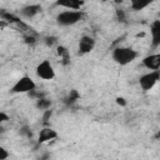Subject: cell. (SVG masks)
Segmentation results:
<instances>
[{"mask_svg":"<svg viewBox=\"0 0 160 160\" xmlns=\"http://www.w3.org/2000/svg\"><path fill=\"white\" fill-rule=\"evenodd\" d=\"M112 60L119 65H128L138 58V51L128 46H116L111 52Z\"/></svg>","mask_w":160,"mask_h":160,"instance_id":"6da1fadb","label":"cell"},{"mask_svg":"<svg viewBox=\"0 0 160 160\" xmlns=\"http://www.w3.org/2000/svg\"><path fill=\"white\" fill-rule=\"evenodd\" d=\"M84 18V12L81 10H64L58 14L56 22L61 26H71L81 21Z\"/></svg>","mask_w":160,"mask_h":160,"instance_id":"7a4b0ae2","label":"cell"},{"mask_svg":"<svg viewBox=\"0 0 160 160\" xmlns=\"http://www.w3.org/2000/svg\"><path fill=\"white\" fill-rule=\"evenodd\" d=\"M35 89H36V84L30 76H21L19 80H16V82L12 85L10 91L14 94H25V92L30 94Z\"/></svg>","mask_w":160,"mask_h":160,"instance_id":"3957f363","label":"cell"},{"mask_svg":"<svg viewBox=\"0 0 160 160\" xmlns=\"http://www.w3.org/2000/svg\"><path fill=\"white\" fill-rule=\"evenodd\" d=\"M160 80V70H155V71H149L144 75L140 76L139 79V85L144 91H149L151 90L156 82Z\"/></svg>","mask_w":160,"mask_h":160,"instance_id":"277c9868","label":"cell"},{"mask_svg":"<svg viewBox=\"0 0 160 160\" xmlns=\"http://www.w3.org/2000/svg\"><path fill=\"white\" fill-rule=\"evenodd\" d=\"M36 75L42 80H52L55 78V70L49 60H42L36 66Z\"/></svg>","mask_w":160,"mask_h":160,"instance_id":"5b68a950","label":"cell"},{"mask_svg":"<svg viewBox=\"0 0 160 160\" xmlns=\"http://www.w3.org/2000/svg\"><path fill=\"white\" fill-rule=\"evenodd\" d=\"M94 48H95V40H94V38H91L89 35H84V36L80 38L79 45H78L79 54H81V55L89 54L90 51L94 50Z\"/></svg>","mask_w":160,"mask_h":160,"instance_id":"8992f818","label":"cell"},{"mask_svg":"<svg viewBox=\"0 0 160 160\" xmlns=\"http://www.w3.org/2000/svg\"><path fill=\"white\" fill-rule=\"evenodd\" d=\"M142 66L150 71H155L160 69V54H151L142 59Z\"/></svg>","mask_w":160,"mask_h":160,"instance_id":"52a82bcc","label":"cell"},{"mask_svg":"<svg viewBox=\"0 0 160 160\" xmlns=\"http://www.w3.org/2000/svg\"><path fill=\"white\" fill-rule=\"evenodd\" d=\"M58 138V132L52 129V128H49V126H45L42 128L40 131H39V135H38V144H44V142H48L50 140H54Z\"/></svg>","mask_w":160,"mask_h":160,"instance_id":"ba28073f","label":"cell"},{"mask_svg":"<svg viewBox=\"0 0 160 160\" xmlns=\"http://www.w3.org/2000/svg\"><path fill=\"white\" fill-rule=\"evenodd\" d=\"M42 8L41 5L39 4H30V5H26L24 6L21 10H20V15L25 19H31L34 16H36L39 12H41Z\"/></svg>","mask_w":160,"mask_h":160,"instance_id":"9c48e42d","label":"cell"},{"mask_svg":"<svg viewBox=\"0 0 160 160\" xmlns=\"http://www.w3.org/2000/svg\"><path fill=\"white\" fill-rule=\"evenodd\" d=\"M150 35H151V45L154 48L160 46V19L154 20L150 25Z\"/></svg>","mask_w":160,"mask_h":160,"instance_id":"30bf717a","label":"cell"},{"mask_svg":"<svg viewBox=\"0 0 160 160\" xmlns=\"http://www.w3.org/2000/svg\"><path fill=\"white\" fill-rule=\"evenodd\" d=\"M56 54L61 59L62 65H69L70 64V51L68 50V48H65L62 45H58L56 46Z\"/></svg>","mask_w":160,"mask_h":160,"instance_id":"8fae6325","label":"cell"},{"mask_svg":"<svg viewBox=\"0 0 160 160\" xmlns=\"http://www.w3.org/2000/svg\"><path fill=\"white\" fill-rule=\"evenodd\" d=\"M56 5L66 8L68 10H80L81 6L84 5V1L80 0H69V1H58Z\"/></svg>","mask_w":160,"mask_h":160,"instance_id":"7c38bea8","label":"cell"},{"mask_svg":"<svg viewBox=\"0 0 160 160\" xmlns=\"http://www.w3.org/2000/svg\"><path fill=\"white\" fill-rule=\"evenodd\" d=\"M150 2L149 1H140V0H132L130 2V8L134 10V11H139V10H142L145 9L146 6H149Z\"/></svg>","mask_w":160,"mask_h":160,"instance_id":"4fadbf2b","label":"cell"},{"mask_svg":"<svg viewBox=\"0 0 160 160\" xmlns=\"http://www.w3.org/2000/svg\"><path fill=\"white\" fill-rule=\"evenodd\" d=\"M36 109H39V110H49L50 109V106H51V101L49 100V99H46V98H41V99H39V100H36Z\"/></svg>","mask_w":160,"mask_h":160,"instance_id":"5bb4252c","label":"cell"},{"mask_svg":"<svg viewBox=\"0 0 160 160\" xmlns=\"http://www.w3.org/2000/svg\"><path fill=\"white\" fill-rule=\"evenodd\" d=\"M80 98V94L76 91V90H70V92H69V95L65 98V104H68V105H71V104H74L78 99Z\"/></svg>","mask_w":160,"mask_h":160,"instance_id":"9a60e30c","label":"cell"},{"mask_svg":"<svg viewBox=\"0 0 160 160\" xmlns=\"http://www.w3.org/2000/svg\"><path fill=\"white\" fill-rule=\"evenodd\" d=\"M36 41H38V39H36L35 32H30V34H25L24 35V42L26 45H35Z\"/></svg>","mask_w":160,"mask_h":160,"instance_id":"2e32d148","label":"cell"},{"mask_svg":"<svg viewBox=\"0 0 160 160\" xmlns=\"http://www.w3.org/2000/svg\"><path fill=\"white\" fill-rule=\"evenodd\" d=\"M44 42H45V45H46V46L52 48L54 45H56V44H58V38H56V36H54V35L45 36V38H44Z\"/></svg>","mask_w":160,"mask_h":160,"instance_id":"e0dca14e","label":"cell"},{"mask_svg":"<svg viewBox=\"0 0 160 160\" xmlns=\"http://www.w3.org/2000/svg\"><path fill=\"white\" fill-rule=\"evenodd\" d=\"M115 14H116V19H118L120 22H125V21H126V12H125L124 9L118 8V9L115 10Z\"/></svg>","mask_w":160,"mask_h":160,"instance_id":"ac0fdd59","label":"cell"},{"mask_svg":"<svg viewBox=\"0 0 160 160\" xmlns=\"http://www.w3.org/2000/svg\"><path fill=\"white\" fill-rule=\"evenodd\" d=\"M51 115H52V110L49 109V110H45V111H44V114H42V124H44V125H46V124L49 122Z\"/></svg>","mask_w":160,"mask_h":160,"instance_id":"d6986e66","label":"cell"},{"mask_svg":"<svg viewBox=\"0 0 160 160\" xmlns=\"http://www.w3.org/2000/svg\"><path fill=\"white\" fill-rule=\"evenodd\" d=\"M20 135H22V136H26V138H31V131H30V129L28 128V126H22L21 129H20Z\"/></svg>","mask_w":160,"mask_h":160,"instance_id":"ffe728a7","label":"cell"},{"mask_svg":"<svg viewBox=\"0 0 160 160\" xmlns=\"http://www.w3.org/2000/svg\"><path fill=\"white\" fill-rule=\"evenodd\" d=\"M9 156V152L5 148H0V160H6Z\"/></svg>","mask_w":160,"mask_h":160,"instance_id":"44dd1931","label":"cell"},{"mask_svg":"<svg viewBox=\"0 0 160 160\" xmlns=\"http://www.w3.org/2000/svg\"><path fill=\"white\" fill-rule=\"evenodd\" d=\"M116 104H118V105H120V106H126V104H128V102H126V100H125L124 98L118 96V98H116Z\"/></svg>","mask_w":160,"mask_h":160,"instance_id":"7402d4cb","label":"cell"},{"mask_svg":"<svg viewBox=\"0 0 160 160\" xmlns=\"http://www.w3.org/2000/svg\"><path fill=\"white\" fill-rule=\"evenodd\" d=\"M8 120H10L9 115H8L6 112L1 111V112H0V122H5V121H8Z\"/></svg>","mask_w":160,"mask_h":160,"instance_id":"603a6c76","label":"cell"},{"mask_svg":"<svg viewBox=\"0 0 160 160\" xmlns=\"http://www.w3.org/2000/svg\"><path fill=\"white\" fill-rule=\"evenodd\" d=\"M50 158H51V155H50L49 152H42V154L38 158V160H50Z\"/></svg>","mask_w":160,"mask_h":160,"instance_id":"cb8c5ba5","label":"cell"},{"mask_svg":"<svg viewBox=\"0 0 160 160\" xmlns=\"http://www.w3.org/2000/svg\"><path fill=\"white\" fill-rule=\"evenodd\" d=\"M155 138H156V139H159V138H160V129L158 130V132H156V135H155Z\"/></svg>","mask_w":160,"mask_h":160,"instance_id":"d4e9b609","label":"cell"}]
</instances>
